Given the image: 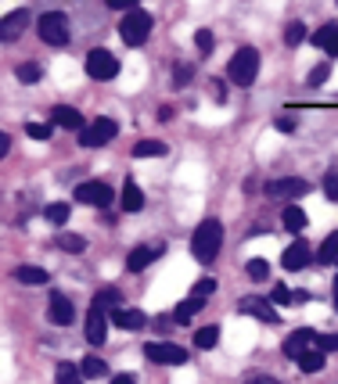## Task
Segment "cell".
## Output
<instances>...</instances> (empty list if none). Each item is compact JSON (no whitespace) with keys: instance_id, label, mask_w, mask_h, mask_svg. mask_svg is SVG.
Here are the masks:
<instances>
[{"instance_id":"484cf974","label":"cell","mask_w":338,"mask_h":384,"mask_svg":"<svg viewBox=\"0 0 338 384\" xmlns=\"http://www.w3.org/2000/svg\"><path fill=\"white\" fill-rule=\"evenodd\" d=\"M15 79H18V83H26V87H33V83L44 79V69H40L36 61H22V65L15 69Z\"/></svg>"},{"instance_id":"bcb514c9","label":"cell","mask_w":338,"mask_h":384,"mask_svg":"<svg viewBox=\"0 0 338 384\" xmlns=\"http://www.w3.org/2000/svg\"><path fill=\"white\" fill-rule=\"evenodd\" d=\"M248 384H281V381L270 377V374H256V377H248Z\"/></svg>"},{"instance_id":"e575fe53","label":"cell","mask_w":338,"mask_h":384,"mask_svg":"<svg viewBox=\"0 0 338 384\" xmlns=\"http://www.w3.org/2000/svg\"><path fill=\"white\" fill-rule=\"evenodd\" d=\"M44 216H47L51 223H65V219H69V205H65V201H54V205L44 208Z\"/></svg>"},{"instance_id":"b9f144b4","label":"cell","mask_w":338,"mask_h":384,"mask_svg":"<svg viewBox=\"0 0 338 384\" xmlns=\"http://www.w3.org/2000/svg\"><path fill=\"white\" fill-rule=\"evenodd\" d=\"M316 349H324V352H338V334H324V337H316Z\"/></svg>"},{"instance_id":"30bf717a","label":"cell","mask_w":338,"mask_h":384,"mask_svg":"<svg viewBox=\"0 0 338 384\" xmlns=\"http://www.w3.org/2000/svg\"><path fill=\"white\" fill-rule=\"evenodd\" d=\"M47 316H51V324H54V327H69L72 319H76V306L69 302V294H61V291H51V302H47Z\"/></svg>"},{"instance_id":"8992f818","label":"cell","mask_w":338,"mask_h":384,"mask_svg":"<svg viewBox=\"0 0 338 384\" xmlns=\"http://www.w3.org/2000/svg\"><path fill=\"white\" fill-rule=\"evenodd\" d=\"M87 76L97 79V83L115 79V76H119V58H115L112 51H104V47H94V51L87 54Z\"/></svg>"},{"instance_id":"60d3db41","label":"cell","mask_w":338,"mask_h":384,"mask_svg":"<svg viewBox=\"0 0 338 384\" xmlns=\"http://www.w3.org/2000/svg\"><path fill=\"white\" fill-rule=\"evenodd\" d=\"M324 194H328L331 201H338V173H328V176H324Z\"/></svg>"},{"instance_id":"9a60e30c","label":"cell","mask_w":338,"mask_h":384,"mask_svg":"<svg viewBox=\"0 0 338 384\" xmlns=\"http://www.w3.org/2000/svg\"><path fill=\"white\" fill-rule=\"evenodd\" d=\"M162 251H166V244H140V248L130 251V259H126V269H130V273H140V269L152 266Z\"/></svg>"},{"instance_id":"f907efd6","label":"cell","mask_w":338,"mask_h":384,"mask_svg":"<svg viewBox=\"0 0 338 384\" xmlns=\"http://www.w3.org/2000/svg\"><path fill=\"white\" fill-rule=\"evenodd\" d=\"M335 312H338V294H335Z\"/></svg>"},{"instance_id":"c3c4849f","label":"cell","mask_w":338,"mask_h":384,"mask_svg":"<svg viewBox=\"0 0 338 384\" xmlns=\"http://www.w3.org/2000/svg\"><path fill=\"white\" fill-rule=\"evenodd\" d=\"M8 151H11V137L0 133V155H8Z\"/></svg>"},{"instance_id":"7a4b0ae2","label":"cell","mask_w":338,"mask_h":384,"mask_svg":"<svg viewBox=\"0 0 338 384\" xmlns=\"http://www.w3.org/2000/svg\"><path fill=\"white\" fill-rule=\"evenodd\" d=\"M259 76V51L256 47H238L234 58L227 61V79L238 83V87H252Z\"/></svg>"},{"instance_id":"44dd1931","label":"cell","mask_w":338,"mask_h":384,"mask_svg":"<svg viewBox=\"0 0 338 384\" xmlns=\"http://www.w3.org/2000/svg\"><path fill=\"white\" fill-rule=\"evenodd\" d=\"M15 281L36 287V284H47L51 276H47V269H40V266H15Z\"/></svg>"},{"instance_id":"4fadbf2b","label":"cell","mask_w":338,"mask_h":384,"mask_svg":"<svg viewBox=\"0 0 338 384\" xmlns=\"http://www.w3.org/2000/svg\"><path fill=\"white\" fill-rule=\"evenodd\" d=\"M273 302H270V298H259V294H248V298H241V302H238V309L241 312H248V316H256V319H263V324H277V312H273L270 309Z\"/></svg>"},{"instance_id":"d590c367","label":"cell","mask_w":338,"mask_h":384,"mask_svg":"<svg viewBox=\"0 0 338 384\" xmlns=\"http://www.w3.org/2000/svg\"><path fill=\"white\" fill-rule=\"evenodd\" d=\"M245 269H248L252 281H266V276H270V262H266V259H252Z\"/></svg>"},{"instance_id":"4dcf8cb0","label":"cell","mask_w":338,"mask_h":384,"mask_svg":"<svg viewBox=\"0 0 338 384\" xmlns=\"http://www.w3.org/2000/svg\"><path fill=\"white\" fill-rule=\"evenodd\" d=\"M54 381H58V384H83V370H76L72 362H58Z\"/></svg>"},{"instance_id":"6da1fadb","label":"cell","mask_w":338,"mask_h":384,"mask_svg":"<svg viewBox=\"0 0 338 384\" xmlns=\"http://www.w3.org/2000/svg\"><path fill=\"white\" fill-rule=\"evenodd\" d=\"M223 248V223L220 219H202L195 226V237H191V251H195V259L202 266L209 262H216V255Z\"/></svg>"},{"instance_id":"277c9868","label":"cell","mask_w":338,"mask_h":384,"mask_svg":"<svg viewBox=\"0 0 338 384\" xmlns=\"http://www.w3.org/2000/svg\"><path fill=\"white\" fill-rule=\"evenodd\" d=\"M36 33H40L44 44L65 47L69 44V18L61 15V11H44V15H40V22H36Z\"/></svg>"},{"instance_id":"ba28073f","label":"cell","mask_w":338,"mask_h":384,"mask_svg":"<svg viewBox=\"0 0 338 384\" xmlns=\"http://www.w3.org/2000/svg\"><path fill=\"white\" fill-rule=\"evenodd\" d=\"M144 356L152 359V362H169V367H180V362L191 359V356H187V349L173 345V341H147Z\"/></svg>"},{"instance_id":"2e32d148","label":"cell","mask_w":338,"mask_h":384,"mask_svg":"<svg viewBox=\"0 0 338 384\" xmlns=\"http://www.w3.org/2000/svg\"><path fill=\"white\" fill-rule=\"evenodd\" d=\"M316 341V331H309V327H303V331H291L288 337H284V356L288 359H299L309 345Z\"/></svg>"},{"instance_id":"1f68e13d","label":"cell","mask_w":338,"mask_h":384,"mask_svg":"<svg viewBox=\"0 0 338 384\" xmlns=\"http://www.w3.org/2000/svg\"><path fill=\"white\" fill-rule=\"evenodd\" d=\"M216 341H220V327H202L198 334H195V349H216Z\"/></svg>"},{"instance_id":"ffe728a7","label":"cell","mask_w":338,"mask_h":384,"mask_svg":"<svg viewBox=\"0 0 338 384\" xmlns=\"http://www.w3.org/2000/svg\"><path fill=\"white\" fill-rule=\"evenodd\" d=\"M119 205H122V212H140V208H144V194H140V187H137L134 180H126V183H122Z\"/></svg>"},{"instance_id":"7c38bea8","label":"cell","mask_w":338,"mask_h":384,"mask_svg":"<svg viewBox=\"0 0 338 384\" xmlns=\"http://www.w3.org/2000/svg\"><path fill=\"white\" fill-rule=\"evenodd\" d=\"M108 337V309H101L97 302H90V312H87V341L90 345H104Z\"/></svg>"},{"instance_id":"603a6c76","label":"cell","mask_w":338,"mask_h":384,"mask_svg":"<svg viewBox=\"0 0 338 384\" xmlns=\"http://www.w3.org/2000/svg\"><path fill=\"white\" fill-rule=\"evenodd\" d=\"M281 223H284V230H291V233H303L309 219H306V212H303L299 205H288L284 216H281Z\"/></svg>"},{"instance_id":"f6af8a7d","label":"cell","mask_w":338,"mask_h":384,"mask_svg":"<svg viewBox=\"0 0 338 384\" xmlns=\"http://www.w3.org/2000/svg\"><path fill=\"white\" fill-rule=\"evenodd\" d=\"M273 126H277L281 133H291V130H295V119H291V115H281V119L273 122Z\"/></svg>"},{"instance_id":"8d00e7d4","label":"cell","mask_w":338,"mask_h":384,"mask_svg":"<svg viewBox=\"0 0 338 384\" xmlns=\"http://www.w3.org/2000/svg\"><path fill=\"white\" fill-rule=\"evenodd\" d=\"M195 44H198V54L209 58V54H213V33H209V29H198V33H195Z\"/></svg>"},{"instance_id":"836d02e7","label":"cell","mask_w":338,"mask_h":384,"mask_svg":"<svg viewBox=\"0 0 338 384\" xmlns=\"http://www.w3.org/2000/svg\"><path fill=\"white\" fill-rule=\"evenodd\" d=\"M26 133H29L33 140H47V137L54 133V126H51V122H26Z\"/></svg>"},{"instance_id":"cb8c5ba5","label":"cell","mask_w":338,"mask_h":384,"mask_svg":"<svg viewBox=\"0 0 338 384\" xmlns=\"http://www.w3.org/2000/svg\"><path fill=\"white\" fill-rule=\"evenodd\" d=\"M295 362H299V370H303V374H316V370H324V349H306L299 359H295Z\"/></svg>"},{"instance_id":"f35d334b","label":"cell","mask_w":338,"mask_h":384,"mask_svg":"<svg viewBox=\"0 0 338 384\" xmlns=\"http://www.w3.org/2000/svg\"><path fill=\"white\" fill-rule=\"evenodd\" d=\"M213 291H216V281H213V276H202V281L195 284V294H198V298H209Z\"/></svg>"},{"instance_id":"f546056e","label":"cell","mask_w":338,"mask_h":384,"mask_svg":"<svg viewBox=\"0 0 338 384\" xmlns=\"http://www.w3.org/2000/svg\"><path fill=\"white\" fill-rule=\"evenodd\" d=\"M94 302H97L101 309L115 312V309H122V294H119V287H104V291H97V294H94Z\"/></svg>"},{"instance_id":"3957f363","label":"cell","mask_w":338,"mask_h":384,"mask_svg":"<svg viewBox=\"0 0 338 384\" xmlns=\"http://www.w3.org/2000/svg\"><path fill=\"white\" fill-rule=\"evenodd\" d=\"M119 36H122V44H130V47H140L147 36H152V15L134 8V11H126L122 15V22H119Z\"/></svg>"},{"instance_id":"d6986e66","label":"cell","mask_w":338,"mask_h":384,"mask_svg":"<svg viewBox=\"0 0 338 384\" xmlns=\"http://www.w3.org/2000/svg\"><path fill=\"white\" fill-rule=\"evenodd\" d=\"M313 44L321 47V51H328L331 58H338V26H335V22L321 26V29L313 33Z\"/></svg>"},{"instance_id":"681fc988","label":"cell","mask_w":338,"mask_h":384,"mask_svg":"<svg viewBox=\"0 0 338 384\" xmlns=\"http://www.w3.org/2000/svg\"><path fill=\"white\" fill-rule=\"evenodd\" d=\"M291 302H299V306L309 302V291H291Z\"/></svg>"},{"instance_id":"f1b7e54d","label":"cell","mask_w":338,"mask_h":384,"mask_svg":"<svg viewBox=\"0 0 338 384\" xmlns=\"http://www.w3.org/2000/svg\"><path fill=\"white\" fill-rule=\"evenodd\" d=\"M134 155L137 158H162L166 155V144L162 140H137L134 144Z\"/></svg>"},{"instance_id":"ee69618b","label":"cell","mask_w":338,"mask_h":384,"mask_svg":"<svg viewBox=\"0 0 338 384\" xmlns=\"http://www.w3.org/2000/svg\"><path fill=\"white\" fill-rule=\"evenodd\" d=\"M104 4H108L112 11H134V8H137V0H104Z\"/></svg>"},{"instance_id":"d4e9b609","label":"cell","mask_w":338,"mask_h":384,"mask_svg":"<svg viewBox=\"0 0 338 384\" xmlns=\"http://www.w3.org/2000/svg\"><path fill=\"white\" fill-rule=\"evenodd\" d=\"M54 244H58L61 251H72V255L87 251V237H79V233H65V230H61L58 237H54Z\"/></svg>"},{"instance_id":"8fae6325","label":"cell","mask_w":338,"mask_h":384,"mask_svg":"<svg viewBox=\"0 0 338 384\" xmlns=\"http://www.w3.org/2000/svg\"><path fill=\"white\" fill-rule=\"evenodd\" d=\"M313 259H316V255H313V248H309V244H306V237H303V241H295V244H288V248H284L281 266H284L288 273H295V269H306Z\"/></svg>"},{"instance_id":"7dc6e473","label":"cell","mask_w":338,"mask_h":384,"mask_svg":"<svg viewBox=\"0 0 338 384\" xmlns=\"http://www.w3.org/2000/svg\"><path fill=\"white\" fill-rule=\"evenodd\" d=\"M108 384H137V377H134V374H115Z\"/></svg>"},{"instance_id":"ac0fdd59","label":"cell","mask_w":338,"mask_h":384,"mask_svg":"<svg viewBox=\"0 0 338 384\" xmlns=\"http://www.w3.org/2000/svg\"><path fill=\"white\" fill-rule=\"evenodd\" d=\"M54 126H61V130H83V112L79 108H69V104H58L54 108Z\"/></svg>"},{"instance_id":"52a82bcc","label":"cell","mask_w":338,"mask_h":384,"mask_svg":"<svg viewBox=\"0 0 338 384\" xmlns=\"http://www.w3.org/2000/svg\"><path fill=\"white\" fill-rule=\"evenodd\" d=\"M112 187L104 183V180H87V183H79L76 187V201L79 205H94V208H108L112 205Z\"/></svg>"},{"instance_id":"5bb4252c","label":"cell","mask_w":338,"mask_h":384,"mask_svg":"<svg viewBox=\"0 0 338 384\" xmlns=\"http://www.w3.org/2000/svg\"><path fill=\"white\" fill-rule=\"evenodd\" d=\"M29 18H33V15H29L26 8L8 11V15H4V22H0V40H4V44H15V40L22 36V29H26Z\"/></svg>"},{"instance_id":"5b68a950","label":"cell","mask_w":338,"mask_h":384,"mask_svg":"<svg viewBox=\"0 0 338 384\" xmlns=\"http://www.w3.org/2000/svg\"><path fill=\"white\" fill-rule=\"evenodd\" d=\"M119 137V122L115 119H94L79 130V144L83 147H104Z\"/></svg>"},{"instance_id":"74e56055","label":"cell","mask_w":338,"mask_h":384,"mask_svg":"<svg viewBox=\"0 0 338 384\" xmlns=\"http://www.w3.org/2000/svg\"><path fill=\"white\" fill-rule=\"evenodd\" d=\"M191 76H195V69H191V65H177V69H173V87H177V90H180V87H187V79H191Z\"/></svg>"},{"instance_id":"7402d4cb","label":"cell","mask_w":338,"mask_h":384,"mask_svg":"<svg viewBox=\"0 0 338 384\" xmlns=\"http://www.w3.org/2000/svg\"><path fill=\"white\" fill-rule=\"evenodd\" d=\"M205 306V298H198V294H191V298H184V302L173 309V324H187V319H191L198 309Z\"/></svg>"},{"instance_id":"d6a6232c","label":"cell","mask_w":338,"mask_h":384,"mask_svg":"<svg viewBox=\"0 0 338 384\" xmlns=\"http://www.w3.org/2000/svg\"><path fill=\"white\" fill-rule=\"evenodd\" d=\"M306 36H309V33H306L303 22H288V26H284V44H288V47H299Z\"/></svg>"},{"instance_id":"9c48e42d","label":"cell","mask_w":338,"mask_h":384,"mask_svg":"<svg viewBox=\"0 0 338 384\" xmlns=\"http://www.w3.org/2000/svg\"><path fill=\"white\" fill-rule=\"evenodd\" d=\"M266 194L270 198H303V194H309V183L303 176H281V180L266 183Z\"/></svg>"},{"instance_id":"ab89813d","label":"cell","mask_w":338,"mask_h":384,"mask_svg":"<svg viewBox=\"0 0 338 384\" xmlns=\"http://www.w3.org/2000/svg\"><path fill=\"white\" fill-rule=\"evenodd\" d=\"M328 76H331V65H316V69L309 72V87H321Z\"/></svg>"},{"instance_id":"4316f807","label":"cell","mask_w":338,"mask_h":384,"mask_svg":"<svg viewBox=\"0 0 338 384\" xmlns=\"http://www.w3.org/2000/svg\"><path fill=\"white\" fill-rule=\"evenodd\" d=\"M316 262H321V266L338 262V230H335V233H328V241L321 244V251H316Z\"/></svg>"},{"instance_id":"7bdbcfd3","label":"cell","mask_w":338,"mask_h":384,"mask_svg":"<svg viewBox=\"0 0 338 384\" xmlns=\"http://www.w3.org/2000/svg\"><path fill=\"white\" fill-rule=\"evenodd\" d=\"M273 302H277V306H288V302H291V291H288L284 284H273Z\"/></svg>"},{"instance_id":"e0dca14e","label":"cell","mask_w":338,"mask_h":384,"mask_svg":"<svg viewBox=\"0 0 338 384\" xmlns=\"http://www.w3.org/2000/svg\"><path fill=\"white\" fill-rule=\"evenodd\" d=\"M112 324L122 327V331H140V327L147 324V316H144L140 309H126V306H122V309L112 312Z\"/></svg>"},{"instance_id":"83f0119b","label":"cell","mask_w":338,"mask_h":384,"mask_svg":"<svg viewBox=\"0 0 338 384\" xmlns=\"http://www.w3.org/2000/svg\"><path fill=\"white\" fill-rule=\"evenodd\" d=\"M79 370H83V377H87V381H94V377H104V374H108V362H104L101 356H87V359L79 362Z\"/></svg>"}]
</instances>
